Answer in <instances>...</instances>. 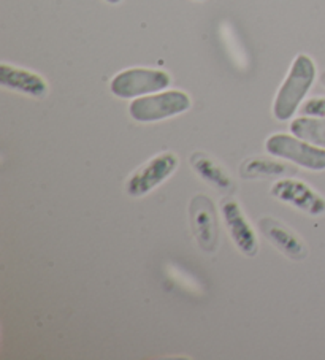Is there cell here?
Instances as JSON below:
<instances>
[{"instance_id": "obj_1", "label": "cell", "mask_w": 325, "mask_h": 360, "mask_svg": "<svg viewBox=\"0 0 325 360\" xmlns=\"http://www.w3.org/2000/svg\"><path fill=\"white\" fill-rule=\"evenodd\" d=\"M316 79V65L310 56L298 54L281 86L273 103V115L278 121H289Z\"/></svg>"}, {"instance_id": "obj_2", "label": "cell", "mask_w": 325, "mask_h": 360, "mask_svg": "<svg viewBox=\"0 0 325 360\" xmlns=\"http://www.w3.org/2000/svg\"><path fill=\"white\" fill-rule=\"evenodd\" d=\"M191 108V98L183 91H164L143 96L130 103L129 113L136 122H155L178 116Z\"/></svg>"}, {"instance_id": "obj_3", "label": "cell", "mask_w": 325, "mask_h": 360, "mask_svg": "<svg viewBox=\"0 0 325 360\" xmlns=\"http://www.w3.org/2000/svg\"><path fill=\"white\" fill-rule=\"evenodd\" d=\"M265 146L274 158L289 160L311 172L325 170V148L311 145L295 135L274 134L267 140Z\"/></svg>"}, {"instance_id": "obj_4", "label": "cell", "mask_w": 325, "mask_h": 360, "mask_svg": "<svg viewBox=\"0 0 325 360\" xmlns=\"http://www.w3.org/2000/svg\"><path fill=\"white\" fill-rule=\"evenodd\" d=\"M172 78L154 68H127L111 79L110 89L120 98H139L167 89Z\"/></svg>"}, {"instance_id": "obj_5", "label": "cell", "mask_w": 325, "mask_h": 360, "mask_svg": "<svg viewBox=\"0 0 325 360\" xmlns=\"http://www.w3.org/2000/svg\"><path fill=\"white\" fill-rule=\"evenodd\" d=\"M179 159L174 153H160L132 173L126 183V191L130 197H145L154 191L159 184L170 178L174 170L178 169Z\"/></svg>"}, {"instance_id": "obj_6", "label": "cell", "mask_w": 325, "mask_h": 360, "mask_svg": "<svg viewBox=\"0 0 325 360\" xmlns=\"http://www.w3.org/2000/svg\"><path fill=\"white\" fill-rule=\"evenodd\" d=\"M270 194L276 200L291 205L308 216H322L325 213V198L300 179H279L273 183Z\"/></svg>"}, {"instance_id": "obj_7", "label": "cell", "mask_w": 325, "mask_h": 360, "mask_svg": "<svg viewBox=\"0 0 325 360\" xmlns=\"http://www.w3.org/2000/svg\"><path fill=\"white\" fill-rule=\"evenodd\" d=\"M191 226L200 250L215 252L219 241V227H217L216 208L211 198L203 194L192 198L189 207Z\"/></svg>"}, {"instance_id": "obj_8", "label": "cell", "mask_w": 325, "mask_h": 360, "mask_svg": "<svg viewBox=\"0 0 325 360\" xmlns=\"http://www.w3.org/2000/svg\"><path fill=\"white\" fill-rule=\"evenodd\" d=\"M221 213L226 227L230 233V238L241 254L248 257L257 256L259 252V241L255 237L254 229L249 224L245 213L238 203L234 198H226L221 202Z\"/></svg>"}, {"instance_id": "obj_9", "label": "cell", "mask_w": 325, "mask_h": 360, "mask_svg": "<svg viewBox=\"0 0 325 360\" xmlns=\"http://www.w3.org/2000/svg\"><path fill=\"white\" fill-rule=\"evenodd\" d=\"M259 231L276 250L292 260H303L308 256V246L298 235L273 218H260Z\"/></svg>"}, {"instance_id": "obj_10", "label": "cell", "mask_w": 325, "mask_h": 360, "mask_svg": "<svg viewBox=\"0 0 325 360\" xmlns=\"http://www.w3.org/2000/svg\"><path fill=\"white\" fill-rule=\"evenodd\" d=\"M0 84L7 89L37 98L45 97L48 92V84L40 75L8 64L0 65Z\"/></svg>"}, {"instance_id": "obj_11", "label": "cell", "mask_w": 325, "mask_h": 360, "mask_svg": "<svg viewBox=\"0 0 325 360\" xmlns=\"http://www.w3.org/2000/svg\"><path fill=\"white\" fill-rule=\"evenodd\" d=\"M191 165L200 178L205 179L206 183L211 184L217 191L232 192L235 189V183L230 173L216 159L208 156V154L202 151L193 153L191 156Z\"/></svg>"}, {"instance_id": "obj_12", "label": "cell", "mask_w": 325, "mask_h": 360, "mask_svg": "<svg viewBox=\"0 0 325 360\" xmlns=\"http://www.w3.org/2000/svg\"><path fill=\"white\" fill-rule=\"evenodd\" d=\"M297 170L292 165H287L276 160L265 158H251L246 159L240 165V175L245 179H264L272 176L295 175Z\"/></svg>"}, {"instance_id": "obj_13", "label": "cell", "mask_w": 325, "mask_h": 360, "mask_svg": "<svg viewBox=\"0 0 325 360\" xmlns=\"http://www.w3.org/2000/svg\"><path fill=\"white\" fill-rule=\"evenodd\" d=\"M291 132L305 141L325 148V117L302 116L293 120L291 124Z\"/></svg>"}, {"instance_id": "obj_14", "label": "cell", "mask_w": 325, "mask_h": 360, "mask_svg": "<svg viewBox=\"0 0 325 360\" xmlns=\"http://www.w3.org/2000/svg\"><path fill=\"white\" fill-rule=\"evenodd\" d=\"M302 113L306 116H317L325 117V97L310 98L302 107Z\"/></svg>"}, {"instance_id": "obj_15", "label": "cell", "mask_w": 325, "mask_h": 360, "mask_svg": "<svg viewBox=\"0 0 325 360\" xmlns=\"http://www.w3.org/2000/svg\"><path fill=\"white\" fill-rule=\"evenodd\" d=\"M106 2H108V4H120L121 0H106Z\"/></svg>"}, {"instance_id": "obj_16", "label": "cell", "mask_w": 325, "mask_h": 360, "mask_svg": "<svg viewBox=\"0 0 325 360\" xmlns=\"http://www.w3.org/2000/svg\"><path fill=\"white\" fill-rule=\"evenodd\" d=\"M322 83H324V86H325V73L322 75Z\"/></svg>"}]
</instances>
